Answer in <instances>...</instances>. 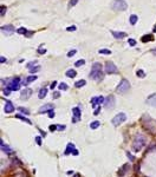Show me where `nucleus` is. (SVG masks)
<instances>
[{
  "label": "nucleus",
  "instance_id": "obj_1",
  "mask_svg": "<svg viewBox=\"0 0 156 177\" xmlns=\"http://www.w3.org/2000/svg\"><path fill=\"white\" fill-rule=\"evenodd\" d=\"M90 78L94 79V80H96V82H101V80L103 79V72H102V65H101V63H94L92 64Z\"/></svg>",
  "mask_w": 156,
  "mask_h": 177
},
{
  "label": "nucleus",
  "instance_id": "obj_2",
  "mask_svg": "<svg viewBox=\"0 0 156 177\" xmlns=\"http://www.w3.org/2000/svg\"><path fill=\"white\" fill-rule=\"evenodd\" d=\"M144 144H146V137L143 136V135H137V136L135 137L134 143H133L134 150L135 151H140L144 146Z\"/></svg>",
  "mask_w": 156,
  "mask_h": 177
},
{
  "label": "nucleus",
  "instance_id": "obj_3",
  "mask_svg": "<svg viewBox=\"0 0 156 177\" xmlns=\"http://www.w3.org/2000/svg\"><path fill=\"white\" fill-rule=\"evenodd\" d=\"M111 6L115 11H125L128 8V4L125 2L124 0H114Z\"/></svg>",
  "mask_w": 156,
  "mask_h": 177
},
{
  "label": "nucleus",
  "instance_id": "obj_4",
  "mask_svg": "<svg viewBox=\"0 0 156 177\" xmlns=\"http://www.w3.org/2000/svg\"><path fill=\"white\" fill-rule=\"evenodd\" d=\"M130 90V83L127 79H122L121 83L118 84V86L116 87V91L118 93H125L127 91Z\"/></svg>",
  "mask_w": 156,
  "mask_h": 177
},
{
  "label": "nucleus",
  "instance_id": "obj_5",
  "mask_svg": "<svg viewBox=\"0 0 156 177\" xmlns=\"http://www.w3.org/2000/svg\"><path fill=\"white\" fill-rule=\"evenodd\" d=\"M127 120V115L123 114V112H121V114H117L115 117L111 119V123L114 126H118L120 124H122L123 122Z\"/></svg>",
  "mask_w": 156,
  "mask_h": 177
},
{
  "label": "nucleus",
  "instance_id": "obj_6",
  "mask_svg": "<svg viewBox=\"0 0 156 177\" xmlns=\"http://www.w3.org/2000/svg\"><path fill=\"white\" fill-rule=\"evenodd\" d=\"M105 72L109 73V74H117L118 73V68H117V66L115 65V64L112 63V61H108L107 64H105Z\"/></svg>",
  "mask_w": 156,
  "mask_h": 177
},
{
  "label": "nucleus",
  "instance_id": "obj_7",
  "mask_svg": "<svg viewBox=\"0 0 156 177\" xmlns=\"http://www.w3.org/2000/svg\"><path fill=\"white\" fill-rule=\"evenodd\" d=\"M115 106V97L114 96H108L104 100V108L105 109H112Z\"/></svg>",
  "mask_w": 156,
  "mask_h": 177
},
{
  "label": "nucleus",
  "instance_id": "obj_8",
  "mask_svg": "<svg viewBox=\"0 0 156 177\" xmlns=\"http://www.w3.org/2000/svg\"><path fill=\"white\" fill-rule=\"evenodd\" d=\"M72 114H73V117H72V123H77L80 120V117H82V114H80V109L78 106L73 108L72 109Z\"/></svg>",
  "mask_w": 156,
  "mask_h": 177
},
{
  "label": "nucleus",
  "instance_id": "obj_9",
  "mask_svg": "<svg viewBox=\"0 0 156 177\" xmlns=\"http://www.w3.org/2000/svg\"><path fill=\"white\" fill-rule=\"evenodd\" d=\"M51 110H54V104L52 103H47V104L43 105L39 109V114H45V112H50Z\"/></svg>",
  "mask_w": 156,
  "mask_h": 177
},
{
  "label": "nucleus",
  "instance_id": "obj_10",
  "mask_svg": "<svg viewBox=\"0 0 156 177\" xmlns=\"http://www.w3.org/2000/svg\"><path fill=\"white\" fill-rule=\"evenodd\" d=\"M19 82H20V78H19V77H15L13 80L11 82V84H9L8 86L11 87V89H12L13 91H18L19 87H20V83H19Z\"/></svg>",
  "mask_w": 156,
  "mask_h": 177
},
{
  "label": "nucleus",
  "instance_id": "obj_11",
  "mask_svg": "<svg viewBox=\"0 0 156 177\" xmlns=\"http://www.w3.org/2000/svg\"><path fill=\"white\" fill-rule=\"evenodd\" d=\"M32 95V90L31 89H24V90L20 92V98L22 100H27Z\"/></svg>",
  "mask_w": 156,
  "mask_h": 177
},
{
  "label": "nucleus",
  "instance_id": "obj_12",
  "mask_svg": "<svg viewBox=\"0 0 156 177\" xmlns=\"http://www.w3.org/2000/svg\"><path fill=\"white\" fill-rule=\"evenodd\" d=\"M104 100H105V98H104L103 96L94 97V98L91 99V104H92V106H96L97 104H102V103H104Z\"/></svg>",
  "mask_w": 156,
  "mask_h": 177
},
{
  "label": "nucleus",
  "instance_id": "obj_13",
  "mask_svg": "<svg viewBox=\"0 0 156 177\" xmlns=\"http://www.w3.org/2000/svg\"><path fill=\"white\" fill-rule=\"evenodd\" d=\"M1 31L5 32L6 34H12L14 32V27H13V25H4L1 27Z\"/></svg>",
  "mask_w": 156,
  "mask_h": 177
},
{
  "label": "nucleus",
  "instance_id": "obj_14",
  "mask_svg": "<svg viewBox=\"0 0 156 177\" xmlns=\"http://www.w3.org/2000/svg\"><path fill=\"white\" fill-rule=\"evenodd\" d=\"M4 110H5V112H6V114H12V112L14 111V106H13V104H12V102L7 100Z\"/></svg>",
  "mask_w": 156,
  "mask_h": 177
},
{
  "label": "nucleus",
  "instance_id": "obj_15",
  "mask_svg": "<svg viewBox=\"0 0 156 177\" xmlns=\"http://www.w3.org/2000/svg\"><path fill=\"white\" fill-rule=\"evenodd\" d=\"M111 34L114 38L116 39H123L127 37V33L125 32H118V31H111Z\"/></svg>",
  "mask_w": 156,
  "mask_h": 177
},
{
  "label": "nucleus",
  "instance_id": "obj_16",
  "mask_svg": "<svg viewBox=\"0 0 156 177\" xmlns=\"http://www.w3.org/2000/svg\"><path fill=\"white\" fill-rule=\"evenodd\" d=\"M75 149H76V146H75V144H73V143H67L66 149H65V151H64V155L72 154V151H73Z\"/></svg>",
  "mask_w": 156,
  "mask_h": 177
},
{
  "label": "nucleus",
  "instance_id": "obj_17",
  "mask_svg": "<svg viewBox=\"0 0 156 177\" xmlns=\"http://www.w3.org/2000/svg\"><path fill=\"white\" fill-rule=\"evenodd\" d=\"M47 95V87H41L39 90V93H38V97H39V99H43L45 98Z\"/></svg>",
  "mask_w": 156,
  "mask_h": 177
},
{
  "label": "nucleus",
  "instance_id": "obj_18",
  "mask_svg": "<svg viewBox=\"0 0 156 177\" xmlns=\"http://www.w3.org/2000/svg\"><path fill=\"white\" fill-rule=\"evenodd\" d=\"M154 40V36L153 34H146L141 38V41L142 43H148V41H153Z\"/></svg>",
  "mask_w": 156,
  "mask_h": 177
},
{
  "label": "nucleus",
  "instance_id": "obj_19",
  "mask_svg": "<svg viewBox=\"0 0 156 177\" xmlns=\"http://www.w3.org/2000/svg\"><path fill=\"white\" fill-rule=\"evenodd\" d=\"M1 150L4 151V152H6V154H12V149L9 148L8 145H5L4 144V141H1Z\"/></svg>",
  "mask_w": 156,
  "mask_h": 177
},
{
  "label": "nucleus",
  "instance_id": "obj_20",
  "mask_svg": "<svg viewBox=\"0 0 156 177\" xmlns=\"http://www.w3.org/2000/svg\"><path fill=\"white\" fill-rule=\"evenodd\" d=\"M65 74H66L69 78H75L77 76V72L75 71V70H72V68H70V70H67L66 72H65Z\"/></svg>",
  "mask_w": 156,
  "mask_h": 177
},
{
  "label": "nucleus",
  "instance_id": "obj_21",
  "mask_svg": "<svg viewBox=\"0 0 156 177\" xmlns=\"http://www.w3.org/2000/svg\"><path fill=\"white\" fill-rule=\"evenodd\" d=\"M129 21H130L131 25H136V23L138 21V17L136 15V14H131L130 18H129Z\"/></svg>",
  "mask_w": 156,
  "mask_h": 177
},
{
  "label": "nucleus",
  "instance_id": "obj_22",
  "mask_svg": "<svg viewBox=\"0 0 156 177\" xmlns=\"http://www.w3.org/2000/svg\"><path fill=\"white\" fill-rule=\"evenodd\" d=\"M15 117H17V119H20V120H22V122H25V123H27V124H30V125H31L32 124V122L31 120H30V119H27L26 117H25V116H21V115H17V116H15Z\"/></svg>",
  "mask_w": 156,
  "mask_h": 177
},
{
  "label": "nucleus",
  "instance_id": "obj_23",
  "mask_svg": "<svg viewBox=\"0 0 156 177\" xmlns=\"http://www.w3.org/2000/svg\"><path fill=\"white\" fill-rule=\"evenodd\" d=\"M84 85H86V82H85L84 79H79V80H77V82L75 83V87H77V89L84 86Z\"/></svg>",
  "mask_w": 156,
  "mask_h": 177
},
{
  "label": "nucleus",
  "instance_id": "obj_24",
  "mask_svg": "<svg viewBox=\"0 0 156 177\" xmlns=\"http://www.w3.org/2000/svg\"><path fill=\"white\" fill-rule=\"evenodd\" d=\"M98 53H99V55H107V56H109V55H111V51L109 50V49H101V50L98 51Z\"/></svg>",
  "mask_w": 156,
  "mask_h": 177
},
{
  "label": "nucleus",
  "instance_id": "obj_25",
  "mask_svg": "<svg viewBox=\"0 0 156 177\" xmlns=\"http://www.w3.org/2000/svg\"><path fill=\"white\" fill-rule=\"evenodd\" d=\"M147 104L156 108V97H154V98H149V99L147 100Z\"/></svg>",
  "mask_w": 156,
  "mask_h": 177
},
{
  "label": "nucleus",
  "instance_id": "obj_26",
  "mask_svg": "<svg viewBox=\"0 0 156 177\" xmlns=\"http://www.w3.org/2000/svg\"><path fill=\"white\" fill-rule=\"evenodd\" d=\"M37 76H30V77H27L26 78V82H25V84H30V83H32V82H34V80H37Z\"/></svg>",
  "mask_w": 156,
  "mask_h": 177
},
{
  "label": "nucleus",
  "instance_id": "obj_27",
  "mask_svg": "<svg viewBox=\"0 0 156 177\" xmlns=\"http://www.w3.org/2000/svg\"><path fill=\"white\" fill-rule=\"evenodd\" d=\"M18 110L21 112V114H24V115H30V111H28V109H26V108H22V106H19L18 108Z\"/></svg>",
  "mask_w": 156,
  "mask_h": 177
},
{
  "label": "nucleus",
  "instance_id": "obj_28",
  "mask_svg": "<svg viewBox=\"0 0 156 177\" xmlns=\"http://www.w3.org/2000/svg\"><path fill=\"white\" fill-rule=\"evenodd\" d=\"M99 125H101V123L98 122V120H95V122H92L90 124V127H91V129H98Z\"/></svg>",
  "mask_w": 156,
  "mask_h": 177
},
{
  "label": "nucleus",
  "instance_id": "obj_29",
  "mask_svg": "<svg viewBox=\"0 0 156 177\" xmlns=\"http://www.w3.org/2000/svg\"><path fill=\"white\" fill-rule=\"evenodd\" d=\"M43 46H44V44H41V45L38 47V50H37V52H38L39 55H44V53H46V49H44Z\"/></svg>",
  "mask_w": 156,
  "mask_h": 177
},
{
  "label": "nucleus",
  "instance_id": "obj_30",
  "mask_svg": "<svg viewBox=\"0 0 156 177\" xmlns=\"http://www.w3.org/2000/svg\"><path fill=\"white\" fill-rule=\"evenodd\" d=\"M17 33H18V34H24V36H25V34L27 33V28H25V27H19L18 30H17Z\"/></svg>",
  "mask_w": 156,
  "mask_h": 177
},
{
  "label": "nucleus",
  "instance_id": "obj_31",
  "mask_svg": "<svg viewBox=\"0 0 156 177\" xmlns=\"http://www.w3.org/2000/svg\"><path fill=\"white\" fill-rule=\"evenodd\" d=\"M84 64H85L84 59H79V60H77L76 63H75V66H77V67H80V66H83Z\"/></svg>",
  "mask_w": 156,
  "mask_h": 177
},
{
  "label": "nucleus",
  "instance_id": "obj_32",
  "mask_svg": "<svg viewBox=\"0 0 156 177\" xmlns=\"http://www.w3.org/2000/svg\"><path fill=\"white\" fill-rule=\"evenodd\" d=\"M136 76H137L138 78H144L146 77V72H144L143 70H138L137 72H136Z\"/></svg>",
  "mask_w": 156,
  "mask_h": 177
},
{
  "label": "nucleus",
  "instance_id": "obj_33",
  "mask_svg": "<svg viewBox=\"0 0 156 177\" xmlns=\"http://www.w3.org/2000/svg\"><path fill=\"white\" fill-rule=\"evenodd\" d=\"M77 2H78V0H70V1H69V6H67V7H69V9L72 8L73 6H76Z\"/></svg>",
  "mask_w": 156,
  "mask_h": 177
},
{
  "label": "nucleus",
  "instance_id": "obj_34",
  "mask_svg": "<svg viewBox=\"0 0 156 177\" xmlns=\"http://www.w3.org/2000/svg\"><path fill=\"white\" fill-rule=\"evenodd\" d=\"M6 11H7V7H6L5 5H1V12H0V15L4 17L5 14H6Z\"/></svg>",
  "mask_w": 156,
  "mask_h": 177
},
{
  "label": "nucleus",
  "instance_id": "obj_35",
  "mask_svg": "<svg viewBox=\"0 0 156 177\" xmlns=\"http://www.w3.org/2000/svg\"><path fill=\"white\" fill-rule=\"evenodd\" d=\"M69 86H67V84L65 83H62V84H59V90H67Z\"/></svg>",
  "mask_w": 156,
  "mask_h": 177
},
{
  "label": "nucleus",
  "instance_id": "obj_36",
  "mask_svg": "<svg viewBox=\"0 0 156 177\" xmlns=\"http://www.w3.org/2000/svg\"><path fill=\"white\" fill-rule=\"evenodd\" d=\"M66 129V126L65 125H62V124H57V130H59V131H64Z\"/></svg>",
  "mask_w": 156,
  "mask_h": 177
},
{
  "label": "nucleus",
  "instance_id": "obj_37",
  "mask_svg": "<svg viewBox=\"0 0 156 177\" xmlns=\"http://www.w3.org/2000/svg\"><path fill=\"white\" fill-rule=\"evenodd\" d=\"M40 70V66H34V67H31L30 68V72L31 73H34V72H37V71H39Z\"/></svg>",
  "mask_w": 156,
  "mask_h": 177
},
{
  "label": "nucleus",
  "instance_id": "obj_38",
  "mask_svg": "<svg viewBox=\"0 0 156 177\" xmlns=\"http://www.w3.org/2000/svg\"><path fill=\"white\" fill-rule=\"evenodd\" d=\"M11 87H6V89H4V95H6V96H9V93H11Z\"/></svg>",
  "mask_w": 156,
  "mask_h": 177
},
{
  "label": "nucleus",
  "instance_id": "obj_39",
  "mask_svg": "<svg viewBox=\"0 0 156 177\" xmlns=\"http://www.w3.org/2000/svg\"><path fill=\"white\" fill-rule=\"evenodd\" d=\"M76 53H77L76 50H71L70 52H69V53H67V57H69V58H71V57H73V56L76 55Z\"/></svg>",
  "mask_w": 156,
  "mask_h": 177
},
{
  "label": "nucleus",
  "instance_id": "obj_40",
  "mask_svg": "<svg viewBox=\"0 0 156 177\" xmlns=\"http://www.w3.org/2000/svg\"><path fill=\"white\" fill-rule=\"evenodd\" d=\"M128 44H129L130 46H133V47H134V46L136 45V40H135V39H129V40H128Z\"/></svg>",
  "mask_w": 156,
  "mask_h": 177
},
{
  "label": "nucleus",
  "instance_id": "obj_41",
  "mask_svg": "<svg viewBox=\"0 0 156 177\" xmlns=\"http://www.w3.org/2000/svg\"><path fill=\"white\" fill-rule=\"evenodd\" d=\"M76 30H77V26H75V25H73V26H70V27L66 28L67 32H72V31H76Z\"/></svg>",
  "mask_w": 156,
  "mask_h": 177
},
{
  "label": "nucleus",
  "instance_id": "obj_42",
  "mask_svg": "<svg viewBox=\"0 0 156 177\" xmlns=\"http://www.w3.org/2000/svg\"><path fill=\"white\" fill-rule=\"evenodd\" d=\"M36 143H37V144H38V145H41V137H40V136H37L36 137Z\"/></svg>",
  "mask_w": 156,
  "mask_h": 177
},
{
  "label": "nucleus",
  "instance_id": "obj_43",
  "mask_svg": "<svg viewBox=\"0 0 156 177\" xmlns=\"http://www.w3.org/2000/svg\"><path fill=\"white\" fill-rule=\"evenodd\" d=\"M127 156H128V158H129L130 161H131V162H133V161H135V157H134V156H133V155H131V154H130L129 151L127 152Z\"/></svg>",
  "mask_w": 156,
  "mask_h": 177
},
{
  "label": "nucleus",
  "instance_id": "obj_44",
  "mask_svg": "<svg viewBox=\"0 0 156 177\" xmlns=\"http://www.w3.org/2000/svg\"><path fill=\"white\" fill-rule=\"evenodd\" d=\"M49 129H50V131H54V130L57 129V125H53V124H52V125L49 126Z\"/></svg>",
  "mask_w": 156,
  "mask_h": 177
},
{
  "label": "nucleus",
  "instance_id": "obj_45",
  "mask_svg": "<svg viewBox=\"0 0 156 177\" xmlns=\"http://www.w3.org/2000/svg\"><path fill=\"white\" fill-rule=\"evenodd\" d=\"M49 117L50 118H53L54 117V110H51V111L49 112Z\"/></svg>",
  "mask_w": 156,
  "mask_h": 177
},
{
  "label": "nucleus",
  "instance_id": "obj_46",
  "mask_svg": "<svg viewBox=\"0 0 156 177\" xmlns=\"http://www.w3.org/2000/svg\"><path fill=\"white\" fill-rule=\"evenodd\" d=\"M59 97H60V93L54 91V92H53V98H59Z\"/></svg>",
  "mask_w": 156,
  "mask_h": 177
},
{
  "label": "nucleus",
  "instance_id": "obj_47",
  "mask_svg": "<svg viewBox=\"0 0 156 177\" xmlns=\"http://www.w3.org/2000/svg\"><path fill=\"white\" fill-rule=\"evenodd\" d=\"M33 33H34L33 31H27V33L25 34V37H32V34H33Z\"/></svg>",
  "mask_w": 156,
  "mask_h": 177
},
{
  "label": "nucleus",
  "instance_id": "obj_48",
  "mask_svg": "<svg viewBox=\"0 0 156 177\" xmlns=\"http://www.w3.org/2000/svg\"><path fill=\"white\" fill-rule=\"evenodd\" d=\"M36 64H37L36 61H31V63H30V64H28V65H27V67H28V68H31L32 66H34Z\"/></svg>",
  "mask_w": 156,
  "mask_h": 177
},
{
  "label": "nucleus",
  "instance_id": "obj_49",
  "mask_svg": "<svg viewBox=\"0 0 156 177\" xmlns=\"http://www.w3.org/2000/svg\"><path fill=\"white\" fill-rule=\"evenodd\" d=\"M0 61H1V64L6 63V58H5V57H2V56H1V57H0Z\"/></svg>",
  "mask_w": 156,
  "mask_h": 177
},
{
  "label": "nucleus",
  "instance_id": "obj_50",
  "mask_svg": "<svg viewBox=\"0 0 156 177\" xmlns=\"http://www.w3.org/2000/svg\"><path fill=\"white\" fill-rule=\"evenodd\" d=\"M99 110H101V106H97V109H96V111H95V115L99 114Z\"/></svg>",
  "mask_w": 156,
  "mask_h": 177
},
{
  "label": "nucleus",
  "instance_id": "obj_51",
  "mask_svg": "<svg viewBox=\"0 0 156 177\" xmlns=\"http://www.w3.org/2000/svg\"><path fill=\"white\" fill-rule=\"evenodd\" d=\"M56 85H57V82H53L52 84H51V89H54V87H56Z\"/></svg>",
  "mask_w": 156,
  "mask_h": 177
},
{
  "label": "nucleus",
  "instance_id": "obj_52",
  "mask_svg": "<svg viewBox=\"0 0 156 177\" xmlns=\"http://www.w3.org/2000/svg\"><path fill=\"white\" fill-rule=\"evenodd\" d=\"M72 155H75V156H77V155H78V150H73V151H72Z\"/></svg>",
  "mask_w": 156,
  "mask_h": 177
},
{
  "label": "nucleus",
  "instance_id": "obj_53",
  "mask_svg": "<svg viewBox=\"0 0 156 177\" xmlns=\"http://www.w3.org/2000/svg\"><path fill=\"white\" fill-rule=\"evenodd\" d=\"M38 130H39V131L41 132V135H43V136H46V133H45V132L43 131V130H41V129H39V127H38Z\"/></svg>",
  "mask_w": 156,
  "mask_h": 177
},
{
  "label": "nucleus",
  "instance_id": "obj_54",
  "mask_svg": "<svg viewBox=\"0 0 156 177\" xmlns=\"http://www.w3.org/2000/svg\"><path fill=\"white\" fill-rule=\"evenodd\" d=\"M150 52H152V53H154V55H156V49H153Z\"/></svg>",
  "mask_w": 156,
  "mask_h": 177
},
{
  "label": "nucleus",
  "instance_id": "obj_55",
  "mask_svg": "<svg viewBox=\"0 0 156 177\" xmlns=\"http://www.w3.org/2000/svg\"><path fill=\"white\" fill-rule=\"evenodd\" d=\"M153 32H154V33H156V24H155V26H154V28H153Z\"/></svg>",
  "mask_w": 156,
  "mask_h": 177
}]
</instances>
